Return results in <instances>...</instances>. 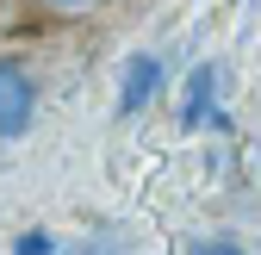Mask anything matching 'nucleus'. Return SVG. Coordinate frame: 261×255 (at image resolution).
<instances>
[{"label":"nucleus","mask_w":261,"mask_h":255,"mask_svg":"<svg viewBox=\"0 0 261 255\" xmlns=\"http://www.w3.org/2000/svg\"><path fill=\"white\" fill-rule=\"evenodd\" d=\"M38 118V81L25 75V62L0 56V143H19Z\"/></svg>","instance_id":"nucleus-1"},{"label":"nucleus","mask_w":261,"mask_h":255,"mask_svg":"<svg viewBox=\"0 0 261 255\" xmlns=\"http://www.w3.org/2000/svg\"><path fill=\"white\" fill-rule=\"evenodd\" d=\"M162 81H168V62H162L155 50H137V56L124 62V75H118L112 112H118V118H137V112H149V100L162 93Z\"/></svg>","instance_id":"nucleus-2"},{"label":"nucleus","mask_w":261,"mask_h":255,"mask_svg":"<svg viewBox=\"0 0 261 255\" xmlns=\"http://www.w3.org/2000/svg\"><path fill=\"white\" fill-rule=\"evenodd\" d=\"M218 112V62H199L180 87V106H174V124L180 131H199V124Z\"/></svg>","instance_id":"nucleus-3"},{"label":"nucleus","mask_w":261,"mask_h":255,"mask_svg":"<svg viewBox=\"0 0 261 255\" xmlns=\"http://www.w3.org/2000/svg\"><path fill=\"white\" fill-rule=\"evenodd\" d=\"M13 255H62V243L50 231H19L13 237Z\"/></svg>","instance_id":"nucleus-4"},{"label":"nucleus","mask_w":261,"mask_h":255,"mask_svg":"<svg viewBox=\"0 0 261 255\" xmlns=\"http://www.w3.org/2000/svg\"><path fill=\"white\" fill-rule=\"evenodd\" d=\"M187 255H243V243L237 237H193Z\"/></svg>","instance_id":"nucleus-5"},{"label":"nucleus","mask_w":261,"mask_h":255,"mask_svg":"<svg viewBox=\"0 0 261 255\" xmlns=\"http://www.w3.org/2000/svg\"><path fill=\"white\" fill-rule=\"evenodd\" d=\"M38 7H50V13H69V19H75V13H87V7H93V0H38Z\"/></svg>","instance_id":"nucleus-6"}]
</instances>
